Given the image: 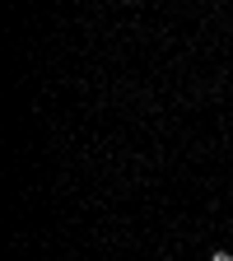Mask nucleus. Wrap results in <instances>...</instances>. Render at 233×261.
Returning a JSON list of instances; mask_svg holds the SVG:
<instances>
[{
	"mask_svg": "<svg viewBox=\"0 0 233 261\" xmlns=\"http://www.w3.org/2000/svg\"><path fill=\"white\" fill-rule=\"evenodd\" d=\"M210 261H233V256H228V252H215V256H210Z\"/></svg>",
	"mask_w": 233,
	"mask_h": 261,
	"instance_id": "nucleus-1",
	"label": "nucleus"
}]
</instances>
